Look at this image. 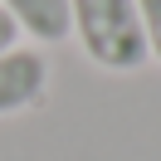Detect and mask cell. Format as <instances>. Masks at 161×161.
<instances>
[{
  "label": "cell",
  "mask_w": 161,
  "mask_h": 161,
  "mask_svg": "<svg viewBox=\"0 0 161 161\" xmlns=\"http://www.w3.org/2000/svg\"><path fill=\"white\" fill-rule=\"evenodd\" d=\"M69 15H73L69 39H78L83 59L93 69H103V73H142L151 64L137 0H69Z\"/></svg>",
  "instance_id": "obj_1"
},
{
  "label": "cell",
  "mask_w": 161,
  "mask_h": 161,
  "mask_svg": "<svg viewBox=\"0 0 161 161\" xmlns=\"http://www.w3.org/2000/svg\"><path fill=\"white\" fill-rule=\"evenodd\" d=\"M49 54L39 44H15L10 54H0V117H20L49 103Z\"/></svg>",
  "instance_id": "obj_2"
},
{
  "label": "cell",
  "mask_w": 161,
  "mask_h": 161,
  "mask_svg": "<svg viewBox=\"0 0 161 161\" xmlns=\"http://www.w3.org/2000/svg\"><path fill=\"white\" fill-rule=\"evenodd\" d=\"M0 10L20 25L25 39L34 44H59L69 39L73 30V15H69V0H0Z\"/></svg>",
  "instance_id": "obj_3"
},
{
  "label": "cell",
  "mask_w": 161,
  "mask_h": 161,
  "mask_svg": "<svg viewBox=\"0 0 161 161\" xmlns=\"http://www.w3.org/2000/svg\"><path fill=\"white\" fill-rule=\"evenodd\" d=\"M137 15H142V34H147L151 64H161V0H137Z\"/></svg>",
  "instance_id": "obj_4"
},
{
  "label": "cell",
  "mask_w": 161,
  "mask_h": 161,
  "mask_svg": "<svg viewBox=\"0 0 161 161\" xmlns=\"http://www.w3.org/2000/svg\"><path fill=\"white\" fill-rule=\"evenodd\" d=\"M15 44H25V34H20V25H15L10 15L0 10V54H10Z\"/></svg>",
  "instance_id": "obj_5"
}]
</instances>
